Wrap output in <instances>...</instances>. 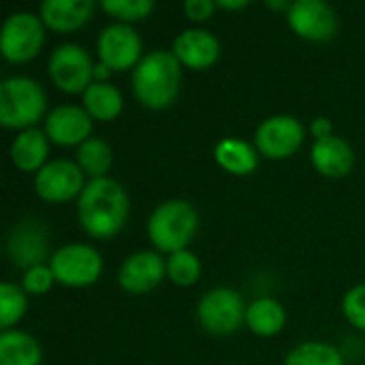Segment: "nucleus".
I'll return each instance as SVG.
<instances>
[{"mask_svg":"<svg viewBox=\"0 0 365 365\" xmlns=\"http://www.w3.org/2000/svg\"><path fill=\"white\" fill-rule=\"evenodd\" d=\"M77 216L81 229L98 240L118 235L128 220V195L124 186L111 178L90 180L77 199Z\"/></svg>","mask_w":365,"mask_h":365,"instance_id":"f257e3e1","label":"nucleus"},{"mask_svg":"<svg viewBox=\"0 0 365 365\" xmlns=\"http://www.w3.org/2000/svg\"><path fill=\"white\" fill-rule=\"evenodd\" d=\"M182 86V64L173 51L156 49L141 58L133 71V92L148 109H167Z\"/></svg>","mask_w":365,"mask_h":365,"instance_id":"f03ea898","label":"nucleus"},{"mask_svg":"<svg viewBox=\"0 0 365 365\" xmlns=\"http://www.w3.org/2000/svg\"><path fill=\"white\" fill-rule=\"evenodd\" d=\"M199 227L197 210L184 199L160 203L148 220V237L160 252H180L192 242Z\"/></svg>","mask_w":365,"mask_h":365,"instance_id":"7ed1b4c3","label":"nucleus"},{"mask_svg":"<svg viewBox=\"0 0 365 365\" xmlns=\"http://www.w3.org/2000/svg\"><path fill=\"white\" fill-rule=\"evenodd\" d=\"M47 96L38 81L30 77H6L0 83V124L4 128H34L45 115Z\"/></svg>","mask_w":365,"mask_h":365,"instance_id":"20e7f679","label":"nucleus"},{"mask_svg":"<svg viewBox=\"0 0 365 365\" xmlns=\"http://www.w3.org/2000/svg\"><path fill=\"white\" fill-rule=\"evenodd\" d=\"M45 43L43 19L28 11H17L9 15L0 30V51L9 62L32 60Z\"/></svg>","mask_w":365,"mask_h":365,"instance_id":"39448f33","label":"nucleus"},{"mask_svg":"<svg viewBox=\"0 0 365 365\" xmlns=\"http://www.w3.org/2000/svg\"><path fill=\"white\" fill-rule=\"evenodd\" d=\"M197 319L205 331L227 336L237 331L246 321V304L237 291L229 287H216L201 297L197 306Z\"/></svg>","mask_w":365,"mask_h":365,"instance_id":"423d86ee","label":"nucleus"},{"mask_svg":"<svg viewBox=\"0 0 365 365\" xmlns=\"http://www.w3.org/2000/svg\"><path fill=\"white\" fill-rule=\"evenodd\" d=\"M49 267L64 287H90L103 274V257L88 244H66L51 255Z\"/></svg>","mask_w":365,"mask_h":365,"instance_id":"0eeeda50","label":"nucleus"},{"mask_svg":"<svg viewBox=\"0 0 365 365\" xmlns=\"http://www.w3.org/2000/svg\"><path fill=\"white\" fill-rule=\"evenodd\" d=\"M94 66L90 53L75 43H62L49 56V77L68 94H83L94 83Z\"/></svg>","mask_w":365,"mask_h":365,"instance_id":"6e6552de","label":"nucleus"},{"mask_svg":"<svg viewBox=\"0 0 365 365\" xmlns=\"http://www.w3.org/2000/svg\"><path fill=\"white\" fill-rule=\"evenodd\" d=\"M6 255L15 267H21L26 272L30 267L43 265V261L49 257L47 227L34 218L13 225V229L6 237Z\"/></svg>","mask_w":365,"mask_h":365,"instance_id":"1a4fd4ad","label":"nucleus"},{"mask_svg":"<svg viewBox=\"0 0 365 365\" xmlns=\"http://www.w3.org/2000/svg\"><path fill=\"white\" fill-rule=\"evenodd\" d=\"M83 171L77 163L58 158L47 163L34 178V190L49 203H64L73 197L79 199L83 186Z\"/></svg>","mask_w":365,"mask_h":365,"instance_id":"9d476101","label":"nucleus"},{"mask_svg":"<svg viewBox=\"0 0 365 365\" xmlns=\"http://www.w3.org/2000/svg\"><path fill=\"white\" fill-rule=\"evenodd\" d=\"M304 124L293 115H272L257 128V150L274 160L289 158L304 143Z\"/></svg>","mask_w":365,"mask_h":365,"instance_id":"9b49d317","label":"nucleus"},{"mask_svg":"<svg viewBox=\"0 0 365 365\" xmlns=\"http://www.w3.org/2000/svg\"><path fill=\"white\" fill-rule=\"evenodd\" d=\"M101 62L111 71H126L141 62V38L130 24H109L98 34Z\"/></svg>","mask_w":365,"mask_h":365,"instance_id":"f8f14e48","label":"nucleus"},{"mask_svg":"<svg viewBox=\"0 0 365 365\" xmlns=\"http://www.w3.org/2000/svg\"><path fill=\"white\" fill-rule=\"evenodd\" d=\"M287 21L308 41H329L338 30V17L323 0H295L287 11Z\"/></svg>","mask_w":365,"mask_h":365,"instance_id":"ddd939ff","label":"nucleus"},{"mask_svg":"<svg viewBox=\"0 0 365 365\" xmlns=\"http://www.w3.org/2000/svg\"><path fill=\"white\" fill-rule=\"evenodd\" d=\"M167 276V261L154 250L135 252L124 259L118 272V282L126 293L143 295L154 291Z\"/></svg>","mask_w":365,"mask_h":365,"instance_id":"4468645a","label":"nucleus"},{"mask_svg":"<svg viewBox=\"0 0 365 365\" xmlns=\"http://www.w3.org/2000/svg\"><path fill=\"white\" fill-rule=\"evenodd\" d=\"M92 115L79 105H60L45 118V135L58 145H81L90 139Z\"/></svg>","mask_w":365,"mask_h":365,"instance_id":"2eb2a0df","label":"nucleus"},{"mask_svg":"<svg viewBox=\"0 0 365 365\" xmlns=\"http://www.w3.org/2000/svg\"><path fill=\"white\" fill-rule=\"evenodd\" d=\"M173 53L180 64L195 71H203L220 58V41L212 32L201 28L184 30L173 43Z\"/></svg>","mask_w":365,"mask_h":365,"instance_id":"dca6fc26","label":"nucleus"},{"mask_svg":"<svg viewBox=\"0 0 365 365\" xmlns=\"http://www.w3.org/2000/svg\"><path fill=\"white\" fill-rule=\"evenodd\" d=\"M94 13L92 0H45L41 4V19L56 32H71L90 21Z\"/></svg>","mask_w":365,"mask_h":365,"instance_id":"f3484780","label":"nucleus"},{"mask_svg":"<svg viewBox=\"0 0 365 365\" xmlns=\"http://www.w3.org/2000/svg\"><path fill=\"white\" fill-rule=\"evenodd\" d=\"M312 163L319 173L327 178H342L355 165V152L342 137L317 139L312 145Z\"/></svg>","mask_w":365,"mask_h":365,"instance_id":"a211bd4d","label":"nucleus"},{"mask_svg":"<svg viewBox=\"0 0 365 365\" xmlns=\"http://www.w3.org/2000/svg\"><path fill=\"white\" fill-rule=\"evenodd\" d=\"M49 154V137L38 128H26L21 130L13 143H11V160L17 169L32 173L41 171L47 163Z\"/></svg>","mask_w":365,"mask_h":365,"instance_id":"6ab92c4d","label":"nucleus"},{"mask_svg":"<svg viewBox=\"0 0 365 365\" xmlns=\"http://www.w3.org/2000/svg\"><path fill=\"white\" fill-rule=\"evenodd\" d=\"M43 353L38 342L19 329L0 334V365H41Z\"/></svg>","mask_w":365,"mask_h":365,"instance_id":"aec40b11","label":"nucleus"},{"mask_svg":"<svg viewBox=\"0 0 365 365\" xmlns=\"http://www.w3.org/2000/svg\"><path fill=\"white\" fill-rule=\"evenodd\" d=\"M214 158L233 175H250L259 167L257 150L242 139H222L214 150Z\"/></svg>","mask_w":365,"mask_h":365,"instance_id":"412c9836","label":"nucleus"},{"mask_svg":"<svg viewBox=\"0 0 365 365\" xmlns=\"http://www.w3.org/2000/svg\"><path fill=\"white\" fill-rule=\"evenodd\" d=\"M124 107L122 92L111 86L109 81H94L83 92V109L94 118L103 122H111L120 115Z\"/></svg>","mask_w":365,"mask_h":365,"instance_id":"4be33fe9","label":"nucleus"},{"mask_svg":"<svg viewBox=\"0 0 365 365\" xmlns=\"http://www.w3.org/2000/svg\"><path fill=\"white\" fill-rule=\"evenodd\" d=\"M284 323L287 312L272 297H261L246 308V325L257 336H276L284 327Z\"/></svg>","mask_w":365,"mask_h":365,"instance_id":"5701e85b","label":"nucleus"},{"mask_svg":"<svg viewBox=\"0 0 365 365\" xmlns=\"http://www.w3.org/2000/svg\"><path fill=\"white\" fill-rule=\"evenodd\" d=\"M113 163V154L111 148L96 137H90L88 141H83L77 150V165L81 167V171L86 175H90L92 180L98 178H107V171Z\"/></svg>","mask_w":365,"mask_h":365,"instance_id":"b1692460","label":"nucleus"},{"mask_svg":"<svg viewBox=\"0 0 365 365\" xmlns=\"http://www.w3.org/2000/svg\"><path fill=\"white\" fill-rule=\"evenodd\" d=\"M284 365H344L340 351L325 342H306L293 349Z\"/></svg>","mask_w":365,"mask_h":365,"instance_id":"393cba45","label":"nucleus"},{"mask_svg":"<svg viewBox=\"0 0 365 365\" xmlns=\"http://www.w3.org/2000/svg\"><path fill=\"white\" fill-rule=\"evenodd\" d=\"M26 291L13 282L0 284V327L2 331L11 329L26 312Z\"/></svg>","mask_w":365,"mask_h":365,"instance_id":"a878e982","label":"nucleus"},{"mask_svg":"<svg viewBox=\"0 0 365 365\" xmlns=\"http://www.w3.org/2000/svg\"><path fill=\"white\" fill-rule=\"evenodd\" d=\"M167 276L178 287L195 284L199 280V276H201V263H199L197 255H192L190 250L173 252L169 257V261H167Z\"/></svg>","mask_w":365,"mask_h":365,"instance_id":"bb28decb","label":"nucleus"},{"mask_svg":"<svg viewBox=\"0 0 365 365\" xmlns=\"http://www.w3.org/2000/svg\"><path fill=\"white\" fill-rule=\"evenodd\" d=\"M101 6L111 17H118L122 24L145 19L154 11L152 0H103Z\"/></svg>","mask_w":365,"mask_h":365,"instance_id":"cd10ccee","label":"nucleus"},{"mask_svg":"<svg viewBox=\"0 0 365 365\" xmlns=\"http://www.w3.org/2000/svg\"><path fill=\"white\" fill-rule=\"evenodd\" d=\"M342 310L349 323L357 329L365 331V284L353 287L344 299H342Z\"/></svg>","mask_w":365,"mask_h":365,"instance_id":"c85d7f7f","label":"nucleus"},{"mask_svg":"<svg viewBox=\"0 0 365 365\" xmlns=\"http://www.w3.org/2000/svg\"><path fill=\"white\" fill-rule=\"evenodd\" d=\"M53 272L51 267L47 265H36V267H30L26 274H24V291L26 293H32V295H43L51 289L53 284Z\"/></svg>","mask_w":365,"mask_h":365,"instance_id":"c756f323","label":"nucleus"},{"mask_svg":"<svg viewBox=\"0 0 365 365\" xmlns=\"http://www.w3.org/2000/svg\"><path fill=\"white\" fill-rule=\"evenodd\" d=\"M216 11V2L212 0H186L184 2V13L188 19H195V21H205L214 15Z\"/></svg>","mask_w":365,"mask_h":365,"instance_id":"7c9ffc66","label":"nucleus"},{"mask_svg":"<svg viewBox=\"0 0 365 365\" xmlns=\"http://www.w3.org/2000/svg\"><path fill=\"white\" fill-rule=\"evenodd\" d=\"M331 122L327 118H317L312 124H310V133L317 137V139H325V137H331Z\"/></svg>","mask_w":365,"mask_h":365,"instance_id":"2f4dec72","label":"nucleus"},{"mask_svg":"<svg viewBox=\"0 0 365 365\" xmlns=\"http://www.w3.org/2000/svg\"><path fill=\"white\" fill-rule=\"evenodd\" d=\"M216 6H220V9H244V6H248V0H218Z\"/></svg>","mask_w":365,"mask_h":365,"instance_id":"473e14b6","label":"nucleus"},{"mask_svg":"<svg viewBox=\"0 0 365 365\" xmlns=\"http://www.w3.org/2000/svg\"><path fill=\"white\" fill-rule=\"evenodd\" d=\"M109 75H111V68H109L107 64L98 62V64L94 66V79H96V81H105Z\"/></svg>","mask_w":365,"mask_h":365,"instance_id":"72a5a7b5","label":"nucleus"},{"mask_svg":"<svg viewBox=\"0 0 365 365\" xmlns=\"http://www.w3.org/2000/svg\"><path fill=\"white\" fill-rule=\"evenodd\" d=\"M291 4H293V2H287V0H276V2H274V0H267V6H269V9H276V11H282V9L289 11Z\"/></svg>","mask_w":365,"mask_h":365,"instance_id":"f704fd0d","label":"nucleus"}]
</instances>
